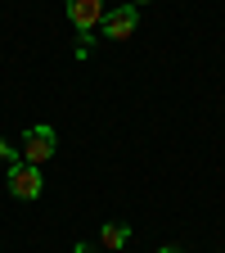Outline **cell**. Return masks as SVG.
<instances>
[{
    "instance_id": "obj_1",
    "label": "cell",
    "mask_w": 225,
    "mask_h": 253,
    "mask_svg": "<svg viewBox=\"0 0 225 253\" xmlns=\"http://www.w3.org/2000/svg\"><path fill=\"white\" fill-rule=\"evenodd\" d=\"M54 149H59V136H54V126L36 122V126H27V131H23L18 158H23V163H32V168H41V163H50V158H54Z\"/></svg>"
},
{
    "instance_id": "obj_2",
    "label": "cell",
    "mask_w": 225,
    "mask_h": 253,
    "mask_svg": "<svg viewBox=\"0 0 225 253\" xmlns=\"http://www.w3.org/2000/svg\"><path fill=\"white\" fill-rule=\"evenodd\" d=\"M63 9H68V23L77 27V37H81V45H90V32L104 23V0H63Z\"/></svg>"
},
{
    "instance_id": "obj_3",
    "label": "cell",
    "mask_w": 225,
    "mask_h": 253,
    "mask_svg": "<svg viewBox=\"0 0 225 253\" xmlns=\"http://www.w3.org/2000/svg\"><path fill=\"white\" fill-rule=\"evenodd\" d=\"M5 181H9V195L14 199H41V190H45L41 168H32V163H14Z\"/></svg>"
},
{
    "instance_id": "obj_4",
    "label": "cell",
    "mask_w": 225,
    "mask_h": 253,
    "mask_svg": "<svg viewBox=\"0 0 225 253\" xmlns=\"http://www.w3.org/2000/svg\"><path fill=\"white\" fill-rule=\"evenodd\" d=\"M135 23H140V9L135 5H113L99 27H104L108 41H126V37H135Z\"/></svg>"
},
{
    "instance_id": "obj_5",
    "label": "cell",
    "mask_w": 225,
    "mask_h": 253,
    "mask_svg": "<svg viewBox=\"0 0 225 253\" xmlns=\"http://www.w3.org/2000/svg\"><path fill=\"white\" fill-rule=\"evenodd\" d=\"M126 240H131V226H126V221H108V226L99 231L104 253H108V249H126Z\"/></svg>"
},
{
    "instance_id": "obj_6",
    "label": "cell",
    "mask_w": 225,
    "mask_h": 253,
    "mask_svg": "<svg viewBox=\"0 0 225 253\" xmlns=\"http://www.w3.org/2000/svg\"><path fill=\"white\" fill-rule=\"evenodd\" d=\"M0 163H9V168H14V163H23V158H18V145H9L5 136H0Z\"/></svg>"
},
{
    "instance_id": "obj_7",
    "label": "cell",
    "mask_w": 225,
    "mask_h": 253,
    "mask_svg": "<svg viewBox=\"0 0 225 253\" xmlns=\"http://www.w3.org/2000/svg\"><path fill=\"white\" fill-rule=\"evenodd\" d=\"M158 253H185V249H176V244H162V249H158Z\"/></svg>"
},
{
    "instance_id": "obj_8",
    "label": "cell",
    "mask_w": 225,
    "mask_h": 253,
    "mask_svg": "<svg viewBox=\"0 0 225 253\" xmlns=\"http://www.w3.org/2000/svg\"><path fill=\"white\" fill-rule=\"evenodd\" d=\"M77 253H95V249H90V244H77Z\"/></svg>"
},
{
    "instance_id": "obj_9",
    "label": "cell",
    "mask_w": 225,
    "mask_h": 253,
    "mask_svg": "<svg viewBox=\"0 0 225 253\" xmlns=\"http://www.w3.org/2000/svg\"><path fill=\"white\" fill-rule=\"evenodd\" d=\"M126 5H135V9H140V5H149V0H126Z\"/></svg>"
},
{
    "instance_id": "obj_10",
    "label": "cell",
    "mask_w": 225,
    "mask_h": 253,
    "mask_svg": "<svg viewBox=\"0 0 225 253\" xmlns=\"http://www.w3.org/2000/svg\"><path fill=\"white\" fill-rule=\"evenodd\" d=\"M108 253H126V249H108Z\"/></svg>"
}]
</instances>
